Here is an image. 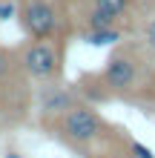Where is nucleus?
Returning <instances> with one entry per match:
<instances>
[{
  "mask_svg": "<svg viewBox=\"0 0 155 158\" xmlns=\"http://www.w3.org/2000/svg\"><path fill=\"white\" fill-rule=\"evenodd\" d=\"M40 129L80 158H135L126 129L106 121L101 109L86 101L72 104L66 112L46 121Z\"/></svg>",
  "mask_w": 155,
  "mask_h": 158,
  "instance_id": "f257e3e1",
  "label": "nucleus"
},
{
  "mask_svg": "<svg viewBox=\"0 0 155 158\" xmlns=\"http://www.w3.org/2000/svg\"><path fill=\"white\" fill-rule=\"evenodd\" d=\"M101 75L112 92V101L155 109V60L132 38L124 35L118 43H112Z\"/></svg>",
  "mask_w": 155,
  "mask_h": 158,
  "instance_id": "f03ea898",
  "label": "nucleus"
},
{
  "mask_svg": "<svg viewBox=\"0 0 155 158\" xmlns=\"http://www.w3.org/2000/svg\"><path fill=\"white\" fill-rule=\"evenodd\" d=\"M26 75L17 46L0 43V129L23 127L35 106V86Z\"/></svg>",
  "mask_w": 155,
  "mask_h": 158,
  "instance_id": "7ed1b4c3",
  "label": "nucleus"
},
{
  "mask_svg": "<svg viewBox=\"0 0 155 158\" xmlns=\"http://www.w3.org/2000/svg\"><path fill=\"white\" fill-rule=\"evenodd\" d=\"M14 17L29 40H72V0H14Z\"/></svg>",
  "mask_w": 155,
  "mask_h": 158,
  "instance_id": "20e7f679",
  "label": "nucleus"
},
{
  "mask_svg": "<svg viewBox=\"0 0 155 158\" xmlns=\"http://www.w3.org/2000/svg\"><path fill=\"white\" fill-rule=\"evenodd\" d=\"M69 40H29L17 46L20 63L35 83H52L63 81V63H66Z\"/></svg>",
  "mask_w": 155,
  "mask_h": 158,
  "instance_id": "39448f33",
  "label": "nucleus"
},
{
  "mask_svg": "<svg viewBox=\"0 0 155 158\" xmlns=\"http://www.w3.org/2000/svg\"><path fill=\"white\" fill-rule=\"evenodd\" d=\"M80 95L75 92L72 83H63V81H52V83H43L40 89H35V112H38V124L43 127L46 121L58 118L60 112H66L72 104H78Z\"/></svg>",
  "mask_w": 155,
  "mask_h": 158,
  "instance_id": "423d86ee",
  "label": "nucleus"
},
{
  "mask_svg": "<svg viewBox=\"0 0 155 158\" xmlns=\"http://www.w3.org/2000/svg\"><path fill=\"white\" fill-rule=\"evenodd\" d=\"M141 0H72V12H104L121 20L132 29V17L138 12Z\"/></svg>",
  "mask_w": 155,
  "mask_h": 158,
  "instance_id": "0eeeda50",
  "label": "nucleus"
},
{
  "mask_svg": "<svg viewBox=\"0 0 155 158\" xmlns=\"http://www.w3.org/2000/svg\"><path fill=\"white\" fill-rule=\"evenodd\" d=\"M72 86H75V92L80 95V101H86V104L104 106V104L112 101V92H109L101 72H80V75L72 81Z\"/></svg>",
  "mask_w": 155,
  "mask_h": 158,
  "instance_id": "6e6552de",
  "label": "nucleus"
},
{
  "mask_svg": "<svg viewBox=\"0 0 155 158\" xmlns=\"http://www.w3.org/2000/svg\"><path fill=\"white\" fill-rule=\"evenodd\" d=\"M124 29H98V32H86V35H80V40H86L89 46H112L124 38Z\"/></svg>",
  "mask_w": 155,
  "mask_h": 158,
  "instance_id": "1a4fd4ad",
  "label": "nucleus"
},
{
  "mask_svg": "<svg viewBox=\"0 0 155 158\" xmlns=\"http://www.w3.org/2000/svg\"><path fill=\"white\" fill-rule=\"evenodd\" d=\"M3 158H23V155L17 152V150H6V155H3Z\"/></svg>",
  "mask_w": 155,
  "mask_h": 158,
  "instance_id": "9d476101",
  "label": "nucleus"
},
{
  "mask_svg": "<svg viewBox=\"0 0 155 158\" xmlns=\"http://www.w3.org/2000/svg\"><path fill=\"white\" fill-rule=\"evenodd\" d=\"M141 3H147V6H155V0H141Z\"/></svg>",
  "mask_w": 155,
  "mask_h": 158,
  "instance_id": "9b49d317",
  "label": "nucleus"
}]
</instances>
